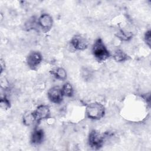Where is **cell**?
<instances>
[{"instance_id":"277c9868","label":"cell","mask_w":151,"mask_h":151,"mask_svg":"<svg viewBox=\"0 0 151 151\" xmlns=\"http://www.w3.org/2000/svg\"><path fill=\"white\" fill-rule=\"evenodd\" d=\"M42 60V56L41 54L36 51L29 52L26 59L27 65L32 70L35 69L41 64Z\"/></svg>"},{"instance_id":"7c38bea8","label":"cell","mask_w":151,"mask_h":151,"mask_svg":"<svg viewBox=\"0 0 151 151\" xmlns=\"http://www.w3.org/2000/svg\"><path fill=\"white\" fill-rule=\"evenodd\" d=\"M113 58L117 62H124L129 59V56L123 50L119 49L114 52Z\"/></svg>"},{"instance_id":"4fadbf2b","label":"cell","mask_w":151,"mask_h":151,"mask_svg":"<svg viewBox=\"0 0 151 151\" xmlns=\"http://www.w3.org/2000/svg\"><path fill=\"white\" fill-rule=\"evenodd\" d=\"M119 39L123 41H128L130 40L133 37V34L132 32L125 31V30H119L116 34Z\"/></svg>"},{"instance_id":"e0dca14e","label":"cell","mask_w":151,"mask_h":151,"mask_svg":"<svg viewBox=\"0 0 151 151\" xmlns=\"http://www.w3.org/2000/svg\"><path fill=\"white\" fill-rule=\"evenodd\" d=\"M144 40L146 44L150 47L151 44V32L150 30L147 31L144 35Z\"/></svg>"},{"instance_id":"6da1fadb","label":"cell","mask_w":151,"mask_h":151,"mask_svg":"<svg viewBox=\"0 0 151 151\" xmlns=\"http://www.w3.org/2000/svg\"><path fill=\"white\" fill-rule=\"evenodd\" d=\"M92 52L99 62L107 60L110 55L109 50L101 38H98L94 41L92 47Z\"/></svg>"},{"instance_id":"3957f363","label":"cell","mask_w":151,"mask_h":151,"mask_svg":"<svg viewBox=\"0 0 151 151\" xmlns=\"http://www.w3.org/2000/svg\"><path fill=\"white\" fill-rule=\"evenodd\" d=\"M104 134L96 130H92L90 132L88 137V143L89 146L93 149L98 150L100 149L104 142Z\"/></svg>"},{"instance_id":"8992f818","label":"cell","mask_w":151,"mask_h":151,"mask_svg":"<svg viewBox=\"0 0 151 151\" xmlns=\"http://www.w3.org/2000/svg\"><path fill=\"white\" fill-rule=\"evenodd\" d=\"M71 47L76 50H84L88 47V43L86 38L81 35H74L70 41Z\"/></svg>"},{"instance_id":"ac0fdd59","label":"cell","mask_w":151,"mask_h":151,"mask_svg":"<svg viewBox=\"0 0 151 151\" xmlns=\"http://www.w3.org/2000/svg\"><path fill=\"white\" fill-rule=\"evenodd\" d=\"M90 76H91V73H90V71L88 70L85 68L83 71V76H84L85 77V78H89Z\"/></svg>"},{"instance_id":"5bb4252c","label":"cell","mask_w":151,"mask_h":151,"mask_svg":"<svg viewBox=\"0 0 151 151\" xmlns=\"http://www.w3.org/2000/svg\"><path fill=\"white\" fill-rule=\"evenodd\" d=\"M61 88L62 93L64 96H65L67 97H71L73 96L74 90L72 86L69 83H66L64 84Z\"/></svg>"},{"instance_id":"5b68a950","label":"cell","mask_w":151,"mask_h":151,"mask_svg":"<svg viewBox=\"0 0 151 151\" xmlns=\"http://www.w3.org/2000/svg\"><path fill=\"white\" fill-rule=\"evenodd\" d=\"M48 98L53 103L60 104L63 99V94L61 88L58 86L51 87L48 91Z\"/></svg>"},{"instance_id":"2e32d148","label":"cell","mask_w":151,"mask_h":151,"mask_svg":"<svg viewBox=\"0 0 151 151\" xmlns=\"http://www.w3.org/2000/svg\"><path fill=\"white\" fill-rule=\"evenodd\" d=\"M0 105L1 107L4 110H6L10 107V101L5 96L1 97Z\"/></svg>"},{"instance_id":"8fae6325","label":"cell","mask_w":151,"mask_h":151,"mask_svg":"<svg viewBox=\"0 0 151 151\" xmlns=\"http://www.w3.org/2000/svg\"><path fill=\"white\" fill-rule=\"evenodd\" d=\"M36 121L34 112L26 111L22 117V122L24 125L27 126H29L32 125L34 122Z\"/></svg>"},{"instance_id":"ba28073f","label":"cell","mask_w":151,"mask_h":151,"mask_svg":"<svg viewBox=\"0 0 151 151\" xmlns=\"http://www.w3.org/2000/svg\"><path fill=\"white\" fill-rule=\"evenodd\" d=\"M52 18L48 14H42L38 19V25L45 32L49 31L52 28Z\"/></svg>"},{"instance_id":"d6986e66","label":"cell","mask_w":151,"mask_h":151,"mask_svg":"<svg viewBox=\"0 0 151 151\" xmlns=\"http://www.w3.org/2000/svg\"><path fill=\"white\" fill-rule=\"evenodd\" d=\"M4 69H5V63L4 64L3 60L1 59V73L3 71Z\"/></svg>"},{"instance_id":"52a82bcc","label":"cell","mask_w":151,"mask_h":151,"mask_svg":"<svg viewBox=\"0 0 151 151\" xmlns=\"http://www.w3.org/2000/svg\"><path fill=\"white\" fill-rule=\"evenodd\" d=\"M34 112L36 122H40L43 120L49 118L50 116V110L48 106L41 104L38 106Z\"/></svg>"},{"instance_id":"7a4b0ae2","label":"cell","mask_w":151,"mask_h":151,"mask_svg":"<svg viewBox=\"0 0 151 151\" xmlns=\"http://www.w3.org/2000/svg\"><path fill=\"white\" fill-rule=\"evenodd\" d=\"M86 113L88 118L97 120L104 117L105 109L102 104L99 102H93L87 105Z\"/></svg>"},{"instance_id":"30bf717a","label":"cell","mask_w":151,"mask_h":151,"mask_svg":"<svg viewBox=\"0 0 151 151\" xmlns=\"http://www.w3.org/2000/svg\"><path fill=\"white\" fill-rule=\"evenodd\" d=\"M51 74L55 77V78L59 80H64L67 78V72L62 67H57L53 69L51 71Z\"/></svg>"},{"instance_id":"9c48e42d","label":"cell","mask_w":151,"mask_h":151,"mask_svg":"<svg viewBox=\"0 0 151 151\" xmlns=\"http://www.w3.org/2000/svg\"><path fill=\"white\" fill-rule=\"evenodd\" d=\"M44 139V132L42 129L35 128L32 131L30 141L34 145H38L42 143Z\"/></svg>"},{"instance_id":"9a60e30c","label":"cell","mask_w":151,"mask_h":151,"mask_svg":"<svg viewBox=\"0 0 151 151\" xmlns=\"http://www.w3.org/2000/svg\"><path fill=\"white\" fill-rule=\"evenodd\" d=\"M37 24H38V21L34 17H32L25 22V27L27 30H31L34 29Z\"/></svg>"}]
</instances>
